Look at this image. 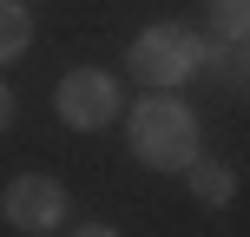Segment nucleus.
Masks as SVG:
<instances>
[{
  "mask_svg": "<svg viewBox=\"0 0 250 237\" xmlns=\"http://www.w3.org/2000/svg\"><path fill=\"white\" fill-rule=\"evenodd\" d=\"M125 119H132V158L151 165V172H178V178H185L191 165L204 158L198 112H191L178 92H145Z\"/></svg>",
  "mask_w": 250,
  "mask_h": 237,
  "instance_id": "obj_1",
  "label": "nucleus"
},
{
  "mask_svg": "<svg viewBox=\"0 0 250 237\" xmlns=\"http://www.w3.org/2000/svg\"><path fill=\"white\" fill-rule=\"evenodd\" d=\"M204 40L191 33V26H178V20H158V26H145V33L132 40V53H125V73L138 79V86H151V92H178L185 79H198L204 73Z\"/></svg>",
  "mask_w": 250,
  "mask_h": 237,
  "instance_id": "obj_2",
  "label": "nucleus"
},
{
  "mask_svg": "<svg viewBox=\"0 0 250 237\" xmlns=\"http://www.w3.org/2000/svg\"><path fill=\"white\" fill-rule=\"evenodd\" d=\"M119 106H125L119 79L99 73V66H73L53 86V112H60V125H73V132H105L119 119Z\"/></svg>",
  "mask_w": 250,
  "mask_h": 237,
  "instance_id": "obj_3",
  "label": "nucleus"
},
{
  "mask_svg": "<svg viewBox=\"0 0 250 237\" xmlns=\"http://www.w3.org/2000/svg\"><path fill=\"white\" fill-rule=\"evenodd\" d=\"M66 211H73V198H66V185L46 178V172H20L7 191H0V217H7L20 237H53L66 224Z\"/></svg>",
  "mask_w": 250,
  "mask_h": 237,
  "instance_id": "obj_4",
  "label": "nucleus"
},
{
  "mask_svg": "<svg viewBox=\"0 0 250 237\" xmlns=\"http://www.w3.org/2000/svg\"><path fill=\"white\" fill-rule=\"evenodd\" d=\"M185 185H191V198H198L204 211H224V204L237 198V172L217 165V158H198V165L185 172Z\"/></svg>",
  "mask_w": 250,
  "mask_h": 237,
  "instance_id": "obj_5",
  "label": "nucleus"
},
{
  "mask_svg": "<svg viewBox=\"0 0 250 237\" xmlns=\"http://www.w3.org/2000/svg\"><path fill=\"white\" fill-rule=\"evenodd\" d=\"M26 46H33V13H26V0H0V66H13Z\"/></svg>",
  "mask_w": 250,
  "mask_h": 237,
  "instance_id": "obj_6",
  "label": "nucleus"
},
{
  "mask_svg": "<svg viewBox=\"0 0 250 237\" xmlns=\"http://www.w3.org/2000/svg\"><path fill=\"white\" fill-rule=\"evenodd\" d=\"M211 13V40L230 46V40H250V0H204Z\"/></svg>",
  "mask_w": 250,
  "mask_h": 237,
  "instance_id": "obj_7",
  "label": "nucleus"
},
{
  "mask_svg": "<svg viewBox=\"0 0 250 237\" xmlns=\"http://www.w3.org/2000/svg\"><path fill=\"white\" fill-rule=\"evenodd\" d=\"M13 112H20V99H13V86H7V79H0V132H7V125H13Z\"/></svg>",
  "mask_w": 250,
  "mask_h": 237,
  "instance_id": "obj_8",
  "label": "nucleus"
},
{
  "mask_svg": "<svg viewBox=\"0 0 250 237\" xmlns=\"http://www.w3.org/2000/svg\"><path fill=\"white\" fill-rule=\"evenodd\" d=\"M73 237H119V231H112V224H79Z\"/></svg>",
  "mask_w": 250,
  "mask_h": 237,
  "instance_id": "obj_9",
  "label": "nucleus"
}]
</instances>
